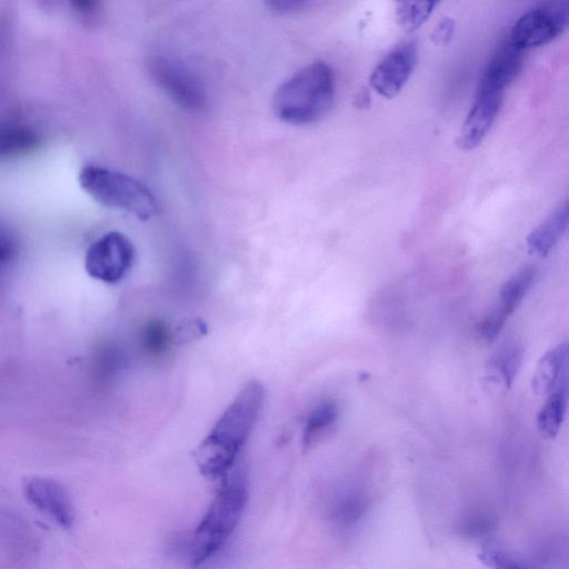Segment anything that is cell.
Wrapping results in <instances>:
<instances>
[{"label":"cell","instance_id":"26","mask_svg":"<svg viewBox=\"0 0 569 569\" xmlns=\"http://www.w3.org/2000/svg\"><path fill=\"white\" fill-rule=\"evenodd\" d=\"M73 12L83 19H93L97 16L101 4L92 2V0H77V2L69 3Z\"/></svg>","mask_w":569,"mask_h":569},{"label":"cell","instance_id":"4","mask_svg":"<svg viewBox=\"0 0 569 569\" xmlns=\"http://www.w3.org/2000/svg\"><path fill=\"white\" fill-rule=\"evenodd\" d=\"M79 185L94 201L118 209L141 221L158 214L155 195L138 179L101 165H86L79 173Z\"/></svg>","mask_w":569,"mask_h":569},{"label":"cell","instance_id":"24","mask_svg":"<svg viewBox=\"0 0 569 569\" xmlns=\"http://www.w3.org/2000/svg\"><path fill=\"white\" fill-rule=\"evenodd\" d=\"M18 253V246L16 238L11 232H6L3 229L2 236H0V262L3 268L11 265Z\"/></svg>","mask_w":569,"mask_h":569},{"label":"cell","instance_id":"23","mask_svg":"<svg viewBox=\"0 0 569 569\" xmlns=\"http://www.w3.org/2000/svg\"><path fill=\"white\" fill-rule=\"evenodd\" d=\"M311 3L304 0H268L269 11L277 15H289L304 11Z\"/></svg>","mask_w":569,"mask_h":569},{"label":"cell","instance_id":"22","mask_svg":"<svg viewBox=\"0 0 569 569\" xmlns=\"http://www.w3.org/2000/svg\"><path fill=\"white\" fill-rule=\"evenodd\" d=\"M481 558L487 566L493 569H526L515 558L496 548L485 549Z\"/></svg>","mask_w":569,"mask_h":569},{"label":"cell","instance_id":"16","mask_svg":"<svg viewBox=\"0 0 569 569\" xmlns=\"http://www.w3.org/2000/svg\"><path fill=\"white\" fill-rule=\"evenodd\" d=\"M536 277L534 267H524L501 288L499 293V301L495 309L505 317L509 318L516 311L517 307L522 304L525 296L532 288Z\"/></svg>","mask_w":569,"mask_h":569},{"label":"cell","instance_id":"25","mask_svg":"<svg viewBox=\"0 0 569 569\" xmlns=\"http://www.w3.org/2000/svg\"><path fill=\"white\" fill-rule=\"evenodd\" d=\"M455 32V23L451 18H445L444 21L438 24L433 35L432 41L436 45H447Z\"/></svg>","mask_w":569,"mask_h":569},{"label":"cell","instance_id":"9","mask_svg":"<svg viewBox=\"0 0 569 569\" xmlns=\"http://www.w3.org/2000/svg\"><path fill=\"white\" fill-rule=\"evenodd\" d=\"M23 491L29 504L63 529L72 528L75 511L67 489L54 479L31 477L24 482Z\"/></svg>","mask_w":569,"mask_h":569},{"label":"cell","instance_id":"14","mask_svg":"<svg viewBox=\"0 0 569 569\" xmlns=\"http://www.w3.org/2000/svg\"><path fill=\"white\" fill-rule=\"evenodd\" d=\"M42 142L43 137L35 128L24 124L9 125L0 134V157L13 158L32 153Z\"/></svg>","mask_w":569,"mask_h":569},{"label":"cell","instance_id":"5","mask_svg":"<svg viewBox=\"0 0 569 569\" xmlns=\"http://www.w3.org/2000/svg\"><path fill=\"white\" fill-rule=\"evenodd\" d=\"M135 246L125 234L111 232L89 246L85 268L89 276L106 284H116L127 276L135 262Z\"/></svg>","mask_w":569,"mask_h":569},{"label":"cell","instance_id":"8","mask_svg":"<svg viewBox=\"0 0 569 569\" xmlns=\"http://www.w3.org/2000/svg\"><path fill=\"white\" fill-rule=\"evenodd\" d=\"M417 62L418 47L415 42L398 45L377 64L369 82L377 94L394 98L411 79Z\"/></svg>","mask_w":569,"mask_h":569},{"label":"cell","instance_id":"3","mask_svg":"<svg viewBox=\"0 0 569 569\" xmlns=\"http://www.w3.org/2000/svg\"><path fill=\"white\" fill-rule=\"evenodd\" d=\"M335 77L324 62H315L279 86L273 99L275 115L291 125L321 122L332 111Z\"/></svg>","mask_w":569,"mask_h":569},{"label":"cell","instance_id":"21","mask_svg":"<svg viewBox=\"0 0 569 569\" xmlns=\"http://www.w3.org/2000/svg\"><path fill=\"white\" fill-rule=\"evenodd\" d=\"M169 336L168 329L161 322L148 325L145 331L144 342L146 348L151 353H162L168 347Z\"/></svg>","mask_w":569,"mask_h":569},{"label":"cell","instance_id":"6","mask_svg":"<svg viewBox=\"0 0 569 569\" xmlns=\"http://www.w3.org/2000/svg\"><path fill=\"white\" fill-rule=\"evenodd\" d=\"M149 73L155 84L177 105L189 112H202L207 105L206 89L193 72L176 59L154 57Z\"/></svg>","mask_w":569,"mask_h":569},{"label":"cell","instance_id":"18","mask_svg":"<svg viewBox=\"0 0 569 569\" xmlns=\"http://www.w3.org/2000/svg\"><path fill=\"white\" fill-rule=\"evenodd\" d=\"M338 413V405L335 402L327 401L319 404L307 419L304 429L305 444H312L331 428L337 421Z\"/></svg>","mask_w":569,"mask_h":569},{"label":"cell","instance_id":"7","mask_svg":"<svg viewBox=\"0 0 569 569\" xmlns=\"http://www.w3.org/2000/svg\"><path fill=\"white\" fill-rule=\"evenodd\" d=\"M568 25L569 2H548L519 18L509 39L519 49L526 51L553 42Z\"/></svg>","mask_w":569,"mask_h":569},{"label":"cell","instance_id":"19","mask_svg":"<svg viewBox=\"0 0 569 569\" xmlns=\"http://www.w3.org/2000/svg\"><path fill=\"white\" fill-rule=\"evenodd\" d=\"M438 3H401L397 7V19L405 32L414 33L431 17Z\"/></svg>","mask_w":569,"mask_h":569},{"label":"cell","instance_id":"1","mask_svg":"<svg viewBox=\"0 0 569 569\" xmlns=\"http://www.w3.org/2000/svg\"><path fill=\"white\" fill-rule=\"evenodd\" d=\"M265 401L264 386L252 381L244 386L219 417L193 454L199 473L221 482L241 463V454L261 416Z\"/></svg>","mask_w":569,"mask_h":569},{"label":"cell","instance_id":"12","mask_svg":"<svg viewBox=\"0 0 569 569\" xmlns=\"http://www.w3.org/2000/svg\"><path fill=\"white\" fill-rule=\"evenodd\" d=\"M566 382H569V343L554 347L542 357L532 386L538 396H548Z\"/></svg>","mask_w":569,"mask_h":569},{"label":"cell","instance_id":"15","mask_svg":"<svg viewBox=\"0 0 569 569\" xmlns=\"http://www.w3.org/2000/svg\"><path fill=\"white\" fill-rule=\"evenodd\" d=\"M569 401V382L557 387L548 395L547 401L537 417V426L541 433L554 438L561 431Z\"/></svg>","mask_w":569,"mask_h":569},{"label":"cell","instance_id":"2","mask_svg":"<svg viewBox=\"0 0 569 569\" xmlns=\"http://www.w3.org/2000/svg\"><path fill=\"white\" fill-rule=\"evenodd\" d=\"M219 483L211 505L189 542V561L194 567L207 563L221 551L241 522L248 501L247 477L242 462Z\"/></svg>","mask_w":569,"mask_h":569},{"label":"cell","instance_id":"20","mask_svg":"<svg viewBox=\"0 0 569 569\" xmlns=\"http://www.w3.org/2000/svg\"><path fill=\"white\" fill-rule=\"evenodd\" d=\"M208 333L206 323L201 318L185 319L179 323L173 333V341L176 344H185L204 337Z\"/></svg>","mask_w":569,"mask_h":569},{"label":"cell","instance_id":"13","mask_svg":"<svg viewBox=\"0 0 569 569\" xmlns=\"http://www.w3.org/2000/svg\"><path fill=\"white\" fill-rule=\"evenodd\" d=\"M569 225V201L559 206L544 223L529 235V252L538 256H547L564 235Z\"/></svg>","mask_w":569,"mask_h":569},{"label":"cell","instance_id":"10","mask_svg":"<svg viewBox=\"0 0 569 569\" xmlns=\"http://www.w3.org/2000/svg\"><path fill=\"white\" fill-rule=\"evenodd\" d=\"M503 103V93L478 88V93L459 134L457 144L463 151H472L491 131Z\"/></svg>","mask_w":569,"mask_h":569},{"label":"cell","instance_id":"11","mask_svg":"<svg viewBox=\"0 0 569 569\" xmlns=\"http://www.w3.org/2000/svg\"><path fill=\"white\" fill-rule=\"evenodd\" d=\"M523 52L508 39L489 62L479 87L503 93L521 71Z\"/></svg>","mask_w":569,"mask_h":569},{"label":"cell","instance_id":"17","mask_svg":"<svg viewBox=\"0 0 569 569\" xmlns=\"http://www.w3.org/2000/svg\"><path fill=\"white\" fill-rule=\"evenodd\" d=\"M523 361V348L516 342L504 344L495 353L489 362V371L499 383L505 387H511L515 377L521 368Z\"/></svg>","mask_w":569,"mask_h":569}]
</instances>
